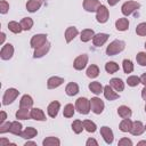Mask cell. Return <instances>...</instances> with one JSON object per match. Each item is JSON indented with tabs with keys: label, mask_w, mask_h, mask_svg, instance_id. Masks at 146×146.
I'll use <instances>...</instances> for the list:
<instances>
[{
	"label": "cell",
	"mask_w": 146,
	"mask_h": 146,
	"mask_svg": "<svg viewBox=\"0 0 146 146\" xmlns=\"http://www.w3.org/2000/svg\"><path fill=\"white\" fill-rule=\"evenodd\" d=\"M83 127H84V129H86L88 132H95L96 129H97L96 124H95L91 120H84V121H83Z\"/></svg>",
	"instance_id": "obj_39"
},
{
	"label": "cell",
	"mask_w": 146,
	"mask_h": 146,
	"mask_svg": "<svg viewBox=\"0 0 146 146\" xmlns=\"http://www.w3.org/2000/svg\"><path fill=\"white\" fill-rule=\"evenodd\" d=\"M9 132H11V133H14L16 136H21V133H22V123H19L18 121L11 122Z\"/></svg>",
	"instance_id": "obj_29"
},
{
	"label": "cell",
	"mask_w": 146,
	"mask_h": 146,
	"mask_svg": "<svg viewBox=\"0 0 146 146\" xmlns=\"http://www.w3.org/2000/svg\"><path fill=\"white\" fill-rule=\"evenodd\" d=\"M115 27L117 31H127L129 27V21L127 18H119L115 22Z\"/></svg>",
	"instance_id": "obj_25"
},
{
	"label": "cell",
	"mask_w": 146,
	"mask_h": 146,
	"mask_svg": "<svg viewBox=\"0 0 146 146\" xmlns=\"http://www.w3.org/2000/svg\"><path fill=\"white\" fill-rule=\"evenodd\" d=\"M139 8H140V5H139L137 1H127V2H124V3L122 5L121 11H122V14H123L124 16H129V15H131L135 10H137V9H139Z\"/></svg>",
	"instance_id": "obj_3"
},
{
	"label": "cell",
	"mask_w": 146,
	"mask_h": 146,
	"mask_svg": "<svg viewBox=\"0 0 146 146\" xmlns=\"http://www.w3.org/2000/svg\"><path fill=\"white\" fill-rule=\"evenodd\" d=\"M64 82V79L63 78H59V76H51L48 79L47 81V87L48 89H55L57 87H59L60 84H63Z\"/></svg>",
	"instance_id": "obj_17"
},
{
	"label": "cell",
	"mask_w": 146,
	"mask_h": 146,
	"mask_svg": "<svg viewBox=\"0 0 146 146\" xmlns=\"http://www.w3.org/2000/svg\"><path fill=\"white\" fill-rule=\"evenodd\" d=\"M29 145H36L34 141H27V143H25V146H29Z\"/></svg>",
	"instance_id": "obj_54"
},
{
	"label": "cell",
	"mask_w": 146,
	"mask_h": 146,
	"mask_svg": "<svg viewBox=\"0 0 146 146\" xmlns=\"http://www.w3.org/2000/svg\"><path fill=\"white\" fill-rule=\"evenodd\" d=\"M16 117L21 120H27L31 117V114L29 112V108H19L16 112Z\"/></svg>",
	"instance_id": "obj_34"
},
{
	"label": "cell",
	"mask_w": 146,
	"mask_h": 146,
	"mask_svg": "<svg viewBox=\"0 0 146 146\" xmlns=\"http://www.w3.org/2000/svg\"><path fill=\"white\" fill-rule=\"evenodd\" d=\"M65 92L68 96H75L79 92V86L75 82H70L65 88Z\"/></svg>",
	"instance_id": "obj_27"
},
{
	"label": "cell",
	"mask_w": 146,
	"mask_h": 146,
	"mask_svg": "<svg viewBox=\"0 0 146 146\" xmlns=\"http://www.w3.org/2000/svg\"><path fill=\"white\" fill-rule=\"evenodd\" d=\"M33 105V99L30 95H24L22 98H21V102H19V108H31Z\"/></svg>",
	"instance_id": "obj_20"
},
{
	"label": "cell",
	"mask_w": 146,
	"mask_h": 146,
	"mask_svg": "<svg viewBox=\"0 0 146 146\" xmlns=\"http://www.w3.org/2000/svg\"><path fill=\"white\" fill-rule=\"evenodd\" d=\"M124 47H125V43L123 41H121V40H114V41H112L107 46V48H106V55L114 56V55L121 52L124 49Z\"/></svg>",
	"instance_id": "obj_1"
},
{
	"label": "cell",
	"mask_w": 146,
	"mask_h": 146,
	"mask_svg": "<svg viewBox=\"0 0 146 146\" xmlns=\"http://www.w3.org/2000/svg\"><path fill=\"white\" fill-rule=\"evenodd\" d=\"M136 59H137V63L141 66H146V52H138L137 56H136Z\"/></svg>",
	"instance_id": "obj_42"
},
{
	"label": "cell",
	"mask_w": 146,
	"mask_h": 146,
	"mask_svg": "<svg viewBox=\"0 0 146 146\" xmlns=\"http://www.w3.org/2000/svg\"><path fill=\"white\" fill-rule=\"evenodd\" d=\"M8 29L13 32V33H21L22 32V25H21V23H17V22H15V21H11V22H9L8 23Z\"/></svg>",
	"instance_id": "obj_33"
},
{
	"label": "cell",
	"mask_w": 146,
	"mask_h": 146,
	"mask_svg": "<svg viewBox=\"0 0 146 146\" xmlns=\"http://www.w3.org/2000/svg\"><path fill=\"white\" fill-rule=\"evenodd\" d=\"M5 39H6V34H5L3 32H2V33H1V40H0V43H1V44L3 43V41H5Z\"/></svg>",
	"instance_id": "obj_53"
},
{
	"label": "cell",
	"mask_w": 146,
	"mask_h": 146,
	"mask_svg": "<svg viewBox=\"0 0 146 146\" xmlns=\"http://www.w3.org/2000/svg\"><path fill=\"white\" fill-rule=\"evenodd\" d=\"M21 25H22V29H23L24 31H29V30H31L32 26H33V21H32V18H30V17H24V18L21 21Z\"/></svg>",
	"instance_id": "obj_36"
},
{
	"label": "cell",
	"mask_w": 146,
	"mask_h": 146,
	"mask_svg": "<svg viewBox=\"0 0 146 146\" xmlns=\"http://www.w3.org/2000/svg\"><path fill=\"white\" fill-rule=\"evenodd\" d=\"M30 114H31V119H33V120L46 121V115L42 112V110H40V108H32Z\"/></svg>",
	"instance_id": "obj_22"
},
{
	"label": "cell",
	"mask_w": 146,
	"mask_h": 146,
	"mask_svg": "<svg viewBox=\"0 0 146 146\" xmlns=\"http://www.w3.org/2000/svg\"><path fill=\"white\" fill-rule=\"evenodd\" d=\"M36 135H38L36 129H34L33 127H27L24 131H22L21 137H22V138H24V139H31V138L35 137Z\"/></svg>",
	"instance_id": "obj_23"
},
{
	"label": "cell",
	"mask_w": 146,
	"mask_h": 146,
	"mask_svg": "<svg viewBox=\"0 0 146 146\" xmlns=\"http://www.w3.org/2000/svg\"><path fill=\"white\" fill-rule=\"evenodd\" d=\"M89 89H90L91 92H94L95 95H100V92H103V90H104L103 86H102L98 81H94V82H91V83L89 84Z\"/></svg>",
	"instance_id": "obj_30"
},
{
	"label": "cell",
	"mask_w": 146,
	"mask_h": 146,
	"mask_svg": "<svg viewBox=\"0 0 146 146\" xmlns=\"http://www.w3.org/2000/svg\"><path fill=\"white\" fill-rule=\"evenodd\" d=\"M104 107H105L104 102L100 98L94 97L90 99V108L95 114H100L104 111Z\"/></svg>",
	"instance_id": "obj_5"
},
{
	"label": "cell",
	"mask_w": 146,
	"mask_h": 146,
	"mask_svg": "<svg viewBox=\"0 0 146 146\" xmlns=\"http://www.w3.org/2000/svg\"><path fill=\"white\" fill-rule=\"evenodd\" d=\"M86 145H87V146H91V145H94V146H98V143H97L95 139H92V138H89V139L87 140Z\"/></svg>",
	"instance_id": "obj_47"
},
{
	"label": "cell",
	"mask_w": 146,
	"mask_h": 146,
	"mask_svg": "<svg viewBox=\"0 0 146 146\" xmlns=\"http://www.w3.org/2000/svg\"><path fill=\"white\" fill-rule=\"evenodd\" d=\"M123 71H124V73H131L133 71V64L130 59L123 60Z\"/></svg>",
	"instance_id": "obj_41"
},
{
	"label": "cell",
	"mask_w": 146,
	"mask_h": 146,
	"mask_svg": "<svg viewBox=\"0 0 146 146\" xmlns=\"http://www.w3.org/2000/svg\"><path fill=\"white\" fill-rule=\"evenodd\" d=\"M43 146H59L60 145V140L56 137H47L43 141H42Z\"/></svg>",
	"instance_id": "obj_32"
},
{
	"label": "cell",
	"mask_w": 146,
	"mask_h": 146,
	"mask_svg": "<svg viewBox=\"0 0 146 146\" xmlns=\"http://www.w3.org/2000/svg\"><path fill=\"white\" fill-rule=\"evenodd\" d=\"M74 106L72 105V104H67V105H65V107H64V112H63V115L65 116V117H72L73 115H74Z\"/></svg>",
	"instance_id": "obj_38"
},
{
	"label": "cell",
	"mask_w": 146,
	"mask_h": 146,
	"mask_svg": "<svg viewBox=\"0 0 146 146\" xmlns=\"http://www.w3.org/2000/svg\"><path fill=\"white\" fill-rule=\"evenodd\" d=\"M18 94H19V91H18L17 89H15V88H9V89H7V90L5 91V94H3V97H2V104H3V105H9V104H11V103L16 99V97L18 96Z\"/></svg>",
	"instance_id": "obj_4"
},
{
	"label": "cell",
	"mask_w": 146,
	"mask_h": 146,
	"mask_svg": "<svg viewBox=\"0 0 146 146\" xmlns=\"http://www.w3.org/2000/svg\"><path fill=\"white\" fill-rule=\"evenodd\" d=\"M117 145L119 146H132V141L128 138H122V139L119 140Z\"/></svg>",
	"instance_id": "obj_46"
},
{
	"label": "cell",
	"mask_w": 146,
	"mask_h": 146,
	"mask_svg": "<svg viewBox=\"0 0 146 146\" xmlns=\"http://www.w3.org/2000/svg\"><path fill=\"white\" fill-rule=\"evenodd\" d=\"M46 42H47V34H35L32 36L30 43H31V47L35 49V48L44 44Z\"/></svg>",
	"instance_id": "obj_7"
},
{
	"label": "cell",
	"mask_w": 146,
	"mask_h": 146,
	"mask_svg": "<svg viewBox=\"0 0 146 146\" xmlns=\"http://www.w3.org/2000/svg\"><path fill=\"white\" fill-rule=\"evenodd\" d=\"M103 92H104L105 98L108 99V100H114V99H117L120 97V95L116 91H114V89L111 86H105Z\"/></svg>",
	"instance_id": "obj_14"
},
{
	"label": "cell",
	"mask_w": 146,
	"mask_h": 146,
	"mask_svg": "<svg viewBox=\"0 0 146 146\" xmlns=\"http://www.w3.org/2000/svg\"><path fill=\"white\" fill-rule=\"evenodd\" d=\"M14 55V47L13 44L10 43H7L5 44L2 48H1V51H0V57L3 59V60H8L13 57Z\"/></svg>",
	"instance_id": "obj_8"
},
{
	"label": "cell",
	"mask_w": 146,
	"mask_h": 146,
	"mask_svg": "<svg viewBox=\"0 0 146 146\" xmlns=\"http://www.w3.org/2000/svg\"><path fill=\"white\" fill-rule=\"evenodd\" d=\"M87 63H88V56H87L86 54H82V55L78 56V57L74 59L73 66H74V68H75V70L81 71V70H83V68L86 67Z\"/></svg>",
	"instance_id": "obj_9"
},
{
	"label": "cell",
	"mask_w": 146,
	"mask_h": 146,
	"mask_svg": "<svg viewBox=\"0 0 146 146\" xmlns=\"http://www.w3.org/2000/svg\"><path fill=\"white\" fill-rule=\"evenodd\" d=\"M42 2H43V0H29L26 2V9L30 13H34L38 9H40Z\"/></svg>",
	"instance_id": "obj_18"
},
{
	"label": "cell",
	"mask_w": 146,
	"mask_h": 146,
	"mask_svg": "<svg viewBox=\"0 0 146 146\" xmlns=\"http://www.w3.org/2000/svg\"><path fill=\"white\" fill-rule=\"evenodd\" d=\"M140 83H143L144 86H146V73H144V74L140 76Z\"/></svg>",
	"instance_id": "obj_50"
},
{
	"label": "cell",
	"mask_w": 146,
	"mask_h": 146,
	"mask_svg": "<svg viewBox=\"0 0 146 146\" xmlns=\"http://www.w3.org/2000/svg\"><path fill=\"white\" fill-rule=\"evenodd\" d=\"M145 130H146V125H145Z\"/></svg>",
	"instance_id": "obj_58"
},
{
	"label": "cell",
	"mask_w": 146,
	"mask_h": 146,
	"mask_svg": "<svg viewBox=\"0 0 146 146\" xmlns=\"http://www.w3.org/2000/svg\"><path fill=\"white\" fill-rule=\"evenodd\" d=\"M117 114H119L122 119H128V117L131 116L132 112H131V110H130L128 106L122 105V106H120V107L117 108Z\"/></svg>",
	"instance_id": "obj_28"
},
{
	"label": "cell",
	"mask_w": 146,
	"mask_h": 146,
	"mask_svg": "<svg viewBox=\"0 0 146 146\" xmlns=\"http://www.w3.org/2000/svg\"><path fill=\"white\" fill-rule=\"evenodd\" d=\"M9 145L10 143H9V140H7V139H5V138H2V139H0V146H5V145Z\"/></svg>",
	"instance_id": "obj_49"
},
{
	"label": "cell",
	"mask_w": 146,
	"mask_h": 146,
	"mask_svg": "<svg viewBox=\"0 0 146 146\" xmlns=\"http://www.w3.org/2000/svg\"><path fill=\"white\" fill-rule=\"evenodd\" d=\"M119 1H120V0H107V2H108L110 6H115Z\"/></svg>",
	"instance_id": "obj_51"
},
{
	"label": "cell",
	"mask_w": 146,
	"mask_h": 146,
	"mask_svg": "<svg viewBox=\"0 0 146 146\" xmlns=\"http://www.w3.org/2000/svg\"><path fill=\"white\" fill-rule=\"evenodd\" d=\"M94 35H95L94 30H91V29H86V30H83V31L81 32L80 39H81L82 42H88L89 40H91V39L94 38Z\"/></svg>",
	"instance_id": "obj_26"
},
{
	"label": "cell",
	"mask_w": 146,
	"mask_h": 146,
	"mask_svg": "<svg viewBox=\"0 0 146 146\" xmlns=\"http://www.w3.org/2000/svg\"><path fill=\"white\" fill-rule=\"evenodd\" d=\"M100 135L103 136L104 140L106 144H112L114 136H113V131L108 128V127H102L100 128Z\"/></svg>",
	"instance_id": "obj_11"
},
{
	"label": "cell",
	"mask_w": 146,
	"mask_h": 146,
	"mask_svg": "<svg viewBox=\"0 0 146 146\" xmlns=\"http://www.w3.org/2000/svg\"><path fill=\"white\" fill-rule=\"evenodd\" d=\"M108 9L104 6V5H100L99 8L97 9V14H96V18L99 23H106L107 19H108Z\"/></svg>",
	"instance_id": "obj_6"
},
{
	"label": "cell",
	"mask_w": 146,
	"mask_h": 146,
	"mask_svg": "<svg viewBox=\"0 0 146 146\" xmlns=\"http://www.w3.org/2000/svg\"><path fill=\"white\" fill-rule=\"evenodd\" d=\"M108 34L106 33H98V34H95L94 38H92V42H94V46L96 47H102L108 39Z\"/></svg>",
	"instance_id": "obj_13"
},
{
	"label": "cell",
	"mask_w": 146,
	"mask_h": 146,
	"mask_svg": "<svg viewBox=\"0 0 146 146\" xmlns=\"http://www.w3.org/2000/svg\"><path fill=\"white\" fill-rule=\"evenodd\" d=\"M75 108L80 114H88L90 112V100L86 97H80L75 102Z\"/></svg>",
	"instance_id": "obj_2"
},
{
	"label": "cell",
	"mask_w": 146,
	"mask_h": 146,
	"mask_svg": "<svg viewBox=\"0 0 146 146\" xmlns=\"http://www.w3.org/2000/svg\"><path fill=\"white\" fill-rule=\"evenodd\" d=\"M144 131H145V125L140 121L132 122V127H131V130H130L131 135H133V136H140Z\"/></svg>",
	"instance_id": "obj_16"
},
{
	"label": "cell",
	"mask_w": 146,
	"mask_h": 146,
	"mask_svg": "<svg viewBox=\"0 0 146 146\" xmlns=\"http://www.w3.org/2000/svg\"><path fill=\"white\" fill-rule=\"evenodd\" d=\"M145 112H146V104H145Z\"/></svg>",
	"instance_id": "obj_56"
},
{
	"label": "cell",
	"mask_w": 146,
	"mask_h": 146,
	"mask_svg": "<svg viewBox=\"0 0 146 146\" xmlns=\"http://www.w3.org/2000/svg\"><path fill=\"white\" fill-rule=\"evenodd\" d=\"M131 127H132V121L130 120V117L123 119V120L121 121L120 125H119V128H120V130H121L122 132H130Z\"/></svg>",
	"instance_id": "obj_24"
},
{
	"label": "cell",
	"mask_w": 146,
	"mask_h": 146,
	"mask_svg": "<svg viewBox=\"0 0 146 146\" xmlns=\"http://www.w3.org/2000/svg\"><path fill=\"white\" fill-rule=\"evenodd\" d=\"M9 9V3L6 0H1L0 1V13L1 14H6Z\"/></svg>",
	"instance_id": "obj_44"
},
{
	"label": "cell",
	"mask_w": 146,
	"mask_h": 146,
	"mask_svg": "<svg viewBox=\"0 0 146 146\" xmlns=\"http://www.w3.org/2000/svg\"><path fill=\"white\" fill-rule=\"evenodd\" d=\"M127 83L130 87H136V86H138L140 83V78L137 76V75H131V76H129L127 79Z\"/></svg>",
	"instance_id": "obj_40"
},
{
	"label": "cell",
	"mask_w": 146,
	"mask_h": 146,
	"mask_svg": "<svg viewBox=\"0 0 146 146\" xmlns=\"http://www.w3.org/2000/svg\"><path fill=\"white\" fill-rule=\"evenodd\" d=\"M136 33H137L138 35H140V36L146 35V22L140 23V24L137 25V27H136Z\"/></svg>",
	"instance_id": "obj_43"
},
{
	"label": "cell",
	"mask_w": 146,
	"mask_h": 146,
	"mask_svg": "<svg viewBox=\"0 0 146 146\" xmlns=\"http://www.w3.org/2000/svg\"><path fill=\"white\" fill-rule=\"evenodd\" d=\"M119 68H120V67H119V65H117L115 62H108V63L105 64V70H106V72L110 73V74H113V73L117 72Z\"/></svg>",
	"instance_id": "obj_35"
},
{
	"label": "cell",
	"mask_w": 146,
	"mask_h": 146,
	"mask_svg": "<svg viewBox=\"0 0 146 146\" xmlns=\"http://www.w3.org/2000/svg\"><path fill=\"white\" fill-rule=\"evenodd\" d=\"M137 145H138V146H140V145H146V140H141V141H139Z\"/></svg>",
	"instance_id": "obj_55"
},
{
	"label": "cell",
	"mask_w": 146,
	"mask_h": 146,
	"mask_svg": "<svg viewBox=\"0 0 146 146\" xmlns=\"http://www.w3.org/2000/svg\"><path fill=\"white\" fill-rule=\"evenodd\" d=\"M87 76L88 78H91V79H94V78H97L98 76V74H99V68H98V66L97 65H90L88 68H87Z\"/></svg>",
	"instance_id": "obj_31"
},
{
	"label": "cell",
	"mask_w": 146,
	"mask_h": 146,
	"mask_svg": "<svg viewBox=\"0 0 146 146\" xmlns=\"http://www.w3.org/2000/svg\"><path fill=\"white\" fill-rule=\"evenodd\" d=\"M145 48H146V42H145Z\"/></svg>",
	"instance_id": "obj_57"
},
{
	"label": "cell",
	"mask_w": 146,
	"mask_h": 146,
	"mask_svg": "<svg viewBox=\"0 0 146 146\" xmlns=\"http://www.w3.org/2000/svg\"><path fill=\"white\" fill-rule=\"evenodd\" d=\"M110 86L115 90V91H123V89H124V82L121 80V79H119V78H113V79H111V81H110Z\"/></svg>",
	"instance_id": "obj_19"
},
{
	"label": "cell",
	"mask_w": 146,
	"mask_h": 146,
	"mask_svg": "<svg viewBox=\"0 0 146 146\" xmlns=\"http://www.w3.org/2000/svg\"><path fill=\"white\" fill-rule=\"evenodd\" d=\"M141 97H143L144 100H146V86H145L144 89L141 90Z\"/></svg>",
	"instance_id": "obj_52"
},
{
	"label": "cell",
	"mask_w": 146,
	"mask_h": 146,
	"mask_svg": "<svg viewBox=\"0 0 146 146\" xmlns=\"http://www.w3.org/2000/svg\"><path fill=\"white\" fill-rule=\"evenodd\" d=\"M78 29L76 27H74V26H70V27H67L66 29V31H65V40H66V42L68 43V42H71L76 35H78Z\"/></svg>",
	"instance_id": "obj_21"
},
{
	"label": "cell",
	"mask_w": 146,
	"mask_h": 146,
	"mask_svg": "<svg viewBox=\"0 0 146 146\" xmlns=\"http://www.w3.org/2000/svg\"><path fill=\"white\" fill-rule=\"evenodd\" d=\"M49 49H50V42H48V41H47L44 44H42V46H40V47L35 48L33 57H34V58H40V57L44 56V55L49 51Z\"/></svg>",
	"instance_id": "obj_12"
},
{
	"label": "cell",
	"mask_w": 146,
	"mask_h": 146,
	"mask_svg": "<svg viewBox=\"0 0 146 146\" xmlns=\"http://www.w3.org/2000/svg\"><path fill=\"white\" fill-rule=\"evenodd\" d=\"M10 124H11V122H3V123H1V124H0V133L9 132Z\"/></svg>",
	"instance_id": "obj_45"
},
{
	"label": "cell",
	"mask_w": 146,
	"mask_h": 146,
	"mask_svg": "<svg viewBox=\"0 0 146 146\" xmlns=\"http://www.w3.org/2000/svg\"><path fill=\"white\" fill-rule=\"evenodd\" d=\"M72 129H73V131H74L75 133H81L82 130L84 129V127H83V122H81L80 120H75V121H73V123H72Z\"/></svg>",
	"instance_id": "obj_37"
},
{
	"label": "cell",
	"mask_w": 146,
	"mask_h": 146,
	"mask_svg": "<svg viewBox=\"0 0 146 146\" xmlns=\"http://www.w3.org/2000/svg\"><path fill=\"white\" fill-rule=\"evenodd\" d=\"M6 119H7V114H6V112H5V111H1V112H0V124L3 123Z\"/></svg>",
	"instance_id": "obj_48"
},
{
	"label": "cell",
	"mask_w": 146,
	"mask_h": 146,
	"mask_svg": "<svg viewBox=\"0 0 146 146\" xmlns=\"http://www.w3.org/2000/svg\"><path fill=\"white\" fill-rule=\"evenodd\" d=\"M99 6H100V2L98 0H83V8L87 11H90V13L97 11Z\"/></svg>",
	"instance_id": "obj_10"
},
{
	"label": "cell",
	"mask_w": 146,
	"mask_h": 146,
	"mask_svg": "<svg viewBox=\"0 0 146 146\" xmlns=\"http://www.w3.org/2000/svg\"><path fill=\"white\" fill-rule=\"evenodd\" d=\"M59 107H60V104H59L57 100L51 102V103L48 105V108H47L48 115H49L50 117H56V116H57V114H58Z\"/></svg>",
	"instance_id": "obj_15"
}]
</instances>
